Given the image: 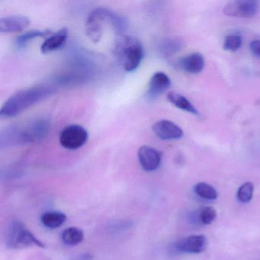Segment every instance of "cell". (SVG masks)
Masks as SVG:
<instances>
[{
    "label": "cell",
    "mask_w": 260,
    "mask_h": 260,
    "mask_svg": "<svg viewBox=\"0 0 260 260\" xmlns=\"http://www.w3.org/2000/svg\"><path fill=\"white\" fill-rule=\"evenodd\" d=\"M51 123L45 118L32 120L27 124L7 127L1 132L0 144L4 147L38 142L48 135Z\"/></svg>",
    "instance_id": "1"
},
{
    "label": "cell",
    "mask_w": 260,
    "mask_h": 260,
    "mask_svg": "<svg viewBox=\"0 0 260 260\" xmlns=\"http://www.w3.org/2000/svg\"><path fill=\"white\" fill-rule=\"evenodd\" d=\"M55 89L48 85L32 86L18 91L4 103L0 110V116L4 118H13L51 96Z\"/></svg>",
    "instance_id": "2"
},
{
    "label": "cell",
    "mask_w": 260,
    "mask_h": 260,
    "mask_svg": "<svg viewBox=\"0 0 260 260\" xmlns=\"http://www.w3.org/2000/svg\"><path fill=\"white\" fill-rule=\"evenodd\" d=\"M114 53L121 67L127 72L136 71L144 56V48L139 39L133 36L121 35L114 46Z\"/></svg>",
    "instance_id": "3"
},
{
    "label": "cell",
    "mask_w": 260,
    "mask_h": 260,
    "mask_svg": "<svg viewBox=\"0 0 260 260\" xmlns=\"http://www.w3.org/2000/svg\"><path fill=\"white\" fill-rule=\"evenodd\" d=\"M7 246L10 249H20L31 246L45 247L39 240L20 220H13L9 226L7 234Z\"/></svg>",
    "instance_id": "4"
},
{
    "label": "cell",
    "mask_w": 260,
    "mask_h": 260,
    "mask_svg": "<svg viewBox=\"0 0 260 260\" xmlns=\"http://www.w3.org/2000/svg\"><path fill=\"white\" fill-rule=\"evenodd\" d=\"M112 10L106 8H96L90 12L86 21V33L89 39L94 43L101 40L103 34V25L110 24Z\"/></svg>",
    "instance_id": "5"
},
{
    "label": "cell",
    "mask_w": 260,
    "mask_h": 260,
    "mask_svg": "<svg viewBox=\"0 0 260 260\" xmlns=\"http://www.w3.org/2000/svg\"><path fill=\"white\" fill-rule=\"evenodd\" d=\"M89 135L83 126L71 124L61 131L59 137L60 145L68 150H78L87 142Z\"/></svg>",
    "instance_id": "6"
},
{
    "label": "cell",
    "mask_w": 260,
    "mask_h": 260,
    "mask_svg": "<svg viewBox=\"0 0 260 260\" xmlns=\"http://www.w3.org/2000/svg\"><path fill=\"white\" fill-rule=\"evenodd\" d=\"M258 8V3L255 0H234L226 4L223 13L232 17L249 18L256 14Z\"/></svg>",
    "instance_id": "7"
},
{
    "label": "cell",
    "mask_w": 260,
    "mask_h": 260,
    "mask_svg": "<svg viewBox=\"0 0 260 260\" xmlns=\"http://www.w3.org/2000/svg\"><path fill=\"white\" fill-rule=\"evenodd\" d=\"M138 160L143 170L153 172L159 168L162 160V154L156 149L144 145L138 151Z\"/></svg>",
    "instance_id": "8"
},
{
    "label": "cell",
    "mask_w": 260,
    "mask_h": 260,
    "mask_svg": "<svg viewBox=\"0 0 260 260\" xmlns=\"http://www.w3.org/2000/svg\"><path fill=\"white\" fill-rule=\"evenodd\" d=\"M171 80L168 75L164 72H156L152 76L146 92L147 100H156L170 88Z\"/></svg>",
    "instance_id": "9"
},
{
    "label": "cell",
    "mask_w": 260,
    "mask_h": 260,
    "mask_svg": "<svg viewBox=\"0 0 260 260\" xmlns=\"http://www.w3.org/2000/svg\"><path fill=\"white\" fill-rule=\"evenodd\" d=\"M153 132L162 140H177L183 136V131L179 126L170 120H159L153 124Z\"/></svg>",
    "instance_id": "10"
},
{
    "label": "cell",
    "mask_w": 260,
    "mask_h": 260,
    "mask_svg": "<svg viewBox=\"0 0 260 260\" xmlns=\"http://www.w3.org/2000/svg\"><path fill=\"white\" fill-rule=\"evenodd\" d=\"M208 240L204 235H191L179 240L176 249L179 252L187 253H201L206 250Z\"/></svg>",
    "instance_id": "11"
},
{
    "label": "cell",
    "mask_w": 260,
    "mask_h": 260,
    "mask_svg": "<svg viewBox=\"0 0 260 260\" xmlns=\"http://www.w3.org/2000/svg\"><path fill=\"white\" fill-rule=\"evenodd\" d=\"M30 20L24 16H9L0 19V32L16 33L23 31L29 25Z\"/></svg>",
    "instance_id": "12"
},
{
    "label": "cell",
    "mask_w": 260,
    "mask_h": 260,
    "mask_svg": "<svg viewBox=\"0 0 260 260\" xmlns=\"http://www.w3.org/2000/svg\"><path fill=\"white\" fill-rule=\"evenodd\" d=\"M68 29L66 28H61L57 32L51 35L42 44L41 51L43 54H49L61 49L68 41Z\"/></svg>",
    "instance_id": "13"
},
{
    "label": "cell",
    "mask_w": 260,
    "mask_h": 260,
    "mask_svg": "<svg viewBox=\"0 0 260 260\" xmlns=\"http://www.w3.org/2000/svg\"><path fill=\"white\" fill-rule=\"evenodd\" d=\"M180 68L188 74H199L205 68V58L199 53H194L181 60Z\"/></svg>",
    "instance_id": "14"
},
{
    "label": "cell",
    "mask_w": 260,
    "mask_h": 260,
    "mask_svg": "<svg viewBox=\"0 0 260 260\" xmlns=\"http://www.w3.org/2000/svg\"><path fill=\"white\" fill-rule=\"evenodd\" d=\"M167 100L178 109H182L185 112H189L194 115H199V112L194 108V106L181 94L175 92H169L167 94Z\"/></svg>",
    "instance_id": "15"
},
{
    "label": "cell",
    "mask_w": 260,
    "mask_h": 260,
    "mask_svg": "<svg viewBox=\"0 0 260 260\" xmlns=\"http://www.w3.org/2000/svg\"><path fill=\"white\" fill-rule=\"evenodd\" d=\"M41 220L46 228L55 229L63 224L66 221L67 216L60 211H47L42 214Z\"/></svg>",
    "instance_id": "16"
},
{
    "label": "cell",
    "mask_w": 260,
    "mask_h": 260,
    "mask_svg": "<svg viewBox=\"0 0 260 260\" xmlns=\"http://www.w3.org/2000/svg\"><path fill=\"white\" fill-rule=\"evenodd\" d=\"M52 34V31L50 30H31L19 36L16 39V45L18 48H24L26 46L28 42H31L34 39L38 38H46L47 39Z\"/></svg>",
    "instance_id": "17"
},
{
    "label": "cell",
    "mask_w": 260,
    "mask_h": 260,
    "mask_svg": "<svg viewBox=\"0 0 260 260\" xmlns=\"http://www.w3.org/2000/svg\"><path fill=\"white\" fill-rule=\"evenodd\" d=\"M61 238L63 243L68 246H76L83 241L84 233L80 228L71 226L62 232Z\"/></svg>",
    "instance_id": "18"
},
{
    "label": "cell",
    "mask_w": 260,
    "mask_h": 260,
    "mask_svg": "<svg viewBox=\"0 0 260 260\" xmlns=\"http://www.w3.org/2000/svg\"><path fill=\"white\" fill-rule=\"evenodd\" d=\"M194 191L199 197L208 200H215L217 199V191L215 188L205 182H200L194 186Z\"/></svg>",
    "instance_id": "19"
},
{
    "label": "cell",
    "mask_w": 260,
    "mask_h": 260,
    "mask_svg": "<svg viewBox=\"0 0 260 260\" xmlns=\"http://www.w3.org/2000/svg\"><path fill=\"white\" fill-rule=\"evenodd\" d=\"M254 192V185L252 182H245L237 191V199L242 203H248L252 200Z\"/></svg>",
    "instance_id": "20"
},
{
    "label": "cell",
    "mask_w": 260,
    "mask_h": 260,
    "mask_svg": "<svg viewBox=\"0 0 260 260\" xmlns=\"http://www.w3.org/2000/svg\"><path fill=\"white\" fill-rule=\"evenodd\" d=\"M217 217V212L213 207L206 206L200 210L199 220L204 225L211 224Z\"/></svg>",
    "instance_id": "21"
},
{
    "label": "cell",
    "mask_w": 260,
    "mask_h": 260,
    "mask_svg": "<svg viewBox=\"0 0 260 260\" xmlns=\"http://www.w3.org/2000/svg\"><path fill=\"white\" fill-rule=\"evenodd\" d=\"M242 45V38L236 35H231L226 36L223 42V49L225 51L235 52L240 49Z\"/></svg>",
    "instance_id": "22"
},
{
    "label": "cell",
    "mask_w": 260,
    "mask_h": 260,
    "mask_svg": "<svg viewBox=\"0 0 260 260\" xmlns=\"http://www.w3.org/2000/svg\"><path fill=\"white\" fill-rule=\"evenodd\" d=\"M179 42L176 40H167L162 42L160 47V51L164 56H170L179 50Z\"/></svg>",
    "instance_id": "23"
},
{
    "label": "cell",
    "mask_w": 260,
    "mask_h": 260,
    "mask_svg": "<svg viewBox=\"0 0 260 260\" xmlns=\"http://www.w3.org/2000/svg\"><path fill=\"white\" fill-rule=\"evenodd\" d=\"M249 50L254 57L260 58V40H254L251 42Z\"/></svg>",
    "instance_id": "24"
},
{
    "label": "cell",
    "mask_w": 260,
    "mask_h": 260,
    "mask_svg": "<svg viewBox=\"0 0 260 260\" xmlns=\"http://www.w3.org/2000/svg\"><path fill=\"white\" fill-rule=\"evenodd\" d=\"M92 255L89 253H83L74 257L72 260H92Z\"/></svg>",
    "instance_id": "25"
}]
</instances>
